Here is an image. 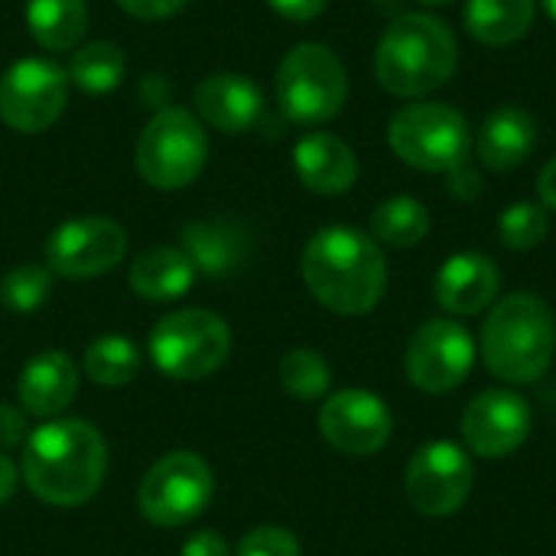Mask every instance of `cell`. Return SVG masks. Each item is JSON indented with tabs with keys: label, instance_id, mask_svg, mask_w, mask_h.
<instances>
[{
	"label": "cell",
	"instance_id": "obj_1",
	"mask_svg": "<svg viewBox=\"0 0 556 556\" xmlns=\"http://www.w3.org/2000/svg\"><path fill=\"white\" fill-rule=\"evenodd\" d=\"M108 446L88 420H49L23 443L29 492L55 508L85 505L104 482Z\"/></svg>",
	"mask_w": 556,
	"mask_h": 556
},
{
	"label": "cell",
	"instance_id": "obj_2",
	"mask_svg": "<svg viewBox=\"0 0 556 556\" xmlns=\"http://www.w3.org/2000/svg\"><path fill=\"white\" fill-rule=\"evenodd\" d=\"M303 280L326 309L365 316L384 296L388 264L371 235L349 225H329L316 231L303 251Z\"/></svg>",
	"mask_w": 556,
	"mask_h": 556
},
{
	"label": "cell",
	"instance_id": "obj_3",
	"mask_svg": "<svg viewBox=\"0 0 556 556\" xmlns=\"http://www.w3.org/2000/svg\"><path fill=\"white\" fill-rule=\"evenodd\" d=\"M459 62L453 29L430 13L397 16L375 52V75L397 98H424L450 81Z\"/></svg>",
	"mask_w": 556,
	"mask_h": 556
},
{
	"label": "cell",
	"instance_id": "obj_4",
	"mask_svg": "<svg viewBox=\"0 0 556 556\" xmlns=\"http://www.w3.org/2000/svg\"><path fill=\"white\" fill-rule=\"evenodd\" d=\"M554 309L538 293H511L489 313L482 329V362L498 381H541L554 365Z\"/></svg>",
	"mask_w": 556,
	"mask_h": 556
},
{
	"label": "cell",
	"instance_id": "obj_5",
	"mask_svg": "<svg viewBox=\"0 0 556 556\" xmlns=\"http://www.w3.org/2000/svg\"><path fill=\"white\" fill-rule=\"evenodd\" d=\"M349 98V75L339 55L319 42L293 46L277 68L280 111L303 127L332 121Z\"/></svg>",
	"mask_w": 556,
	"mask_h": 556
},
{
	"label": "cell",
	"instance_id": "obj_6",
	"mask_svg": "<svg viewBox=\"0 0 556 556\" xmlns=\"http://www.w3.org/2000/svg\"><path fill=\"white\" fill-rule=\"evenodd\" d=\"M231 355V329L218 313L179 309L150 332V358L173 381H202Z\"/></svg>",
	"mask_w": 556,
	"mask_h": 556
},
{
	"label": "cell",
	"instance_id": "obj_7",
	"mask_svg": "<svg viewBox=\"0 0 556 556\" xmlns=\"http://www.w3.org/2000/svg\"><path fill=\"white\" fill-rule=\"evenodd\" d=\"M388 140L404 163L430 173H450L469 163L472 150V130L466 114L437 101L404 104L391 121Z\"/></svg>",
	"mask_w": 556,
	"mask_h": 556
},
{
	"label": "cell",
	"instance_id": "obj_8",
	"mask_svg": "<svg viewBox=\"0 0 556 556\" xmlns=\"http://www.w3.org/2000/svg\"><path fill=\"white\" fill-rule=\"evenodd\" d=\"M208 137L199 117L182 108H163L137 140V169L156 189H182L205 169Z\"/></svg>",
	"mask_w": 556,
	"mask_h": 556
},
{
	"label": "cell",
	"instance_id": "obj_9",
	"mask_svg": "<svg viewBox=\"0 0 556 556\" xmlns=\"http://www.w3.org/2000/svg\"><path fill=\"white\" fill-rule=\"evenodd\" d=\"M212 492H215L212 466L195 453L176 450L147 469L137 502L150 525L182 528L208 508Z\"/></svg>",
	"mask_w": 556,
	"mask_h": 556
},
{
	"label": "cell",
	"instance_id": "obj_10",
	"mask_svg": "<svg viewBox=\"0 0 556 556\" xmlns=\"http://www.w3.org/2000/svg\"><path fill=\"white\" fill-rule=\"evenodd\" d=\"M472 482H476V466L469 453L453 440H433L414 453L407 466L404 492L420 515L446 518L469 502Z\"/></svg>",
	"mask_w": 556,
	"mask_h": 556
},
{
	"label": "cell",
	"instance_id": "obj_11",
	"mask_svg": "<svg viewBox=\"0 0 556 556\" xmlns=\"http://www.w3.org/2000/svg\"><path fill=\"white\" fill-rule=\"evenodd\" d=\"M68 101V72L52 59H20L0 78V121L16 134L52 127Z\"/></svg>",
	"mask_w": 556,
	"mask_h": 556
},
{
	"label": "cell",
	"instance_id": "obj_12",
	"mask_svg": "<svg viewBox=\"0 0 556 556\" xmlns=\"http://www.w3.org/2000/svg\"><path fill=\"white\" fill-rule=\"evenodd\" d=\"M127 254V235L114 218L85 215L59 225L46 241V267L68 280L114 270Z\"/></svg>",
	"mask_w": 556,
	"mask_h": 556
},
{
	"label": "cell",
	"instance_id": "obj_13",
	"mask_svg": "<svg viewBox=\"0 0 556 556\" xmlns=\"http://www.w3.org/2000/svg\"><path fill=\"white\" fill-rule=\"evenodd\" d=\"M476 365V339L456 319L424 323L407 349V378L427 394H446L459 388Z\"/></svg>",
	"mask_w": 556,
	"mask_h": 556
},
{
	"label": "cell",
	"instance_id": "obj_14",
	"mask_svg": "<svg viewBox=\"0 0 556 556\" xmlns=\"http://www.w3.org/2000/svg\"><path fill=\"white\" fill-rule=\"evenodd\" d=\"M319 430L326 443L345 456H375L388 446L394 417L378 394L349 388L326 397L319 410Z\"/></svg>",
	"mask_w": 556,
	"mask_h": 556
},
{
	"label": "cell",
	"instance_id": "obj_15",
	"mask_svg": "<svg viewBox=\"0 0 556 556\" xmlns=\"http://www.w3.org/2000/svg\"><path fill=\"white\" fill-rule=\"evenodd\" d=\"M534 427V410L528 397L508 388L482 391L463 414L466 446L482 459H505L518 453Z\"/></svg>",
	"mask_w": 556,
	"mask_h": 556
},
{
	"label": "cell",
	"instance_id": "obj_16",
	"mask_svg": "<svg viewBox=\"0 0 556 556\" xmlns=\"http://www.w3.org/2000/svg\"><path fill=\"white\" fill-rule=\"evenodd\" d=\"M502 290V274H498V264L485 254H476V251H463V254H453L440 274H437V283H433V293H437V303L453 313V316H472V313H482L485 306L495 303Z\"/></svg>",
	"mask_w": 556,
	"mask_h": 556
},
{
	"label": "cell",
	"instance_id": "obj_17",
	"mask_svg": "<svg viewBox=\"0 0 556 556\" xmlns=\"http://www.w3.org/2000/svg\"><path fill=\"white\" fill-rule=\"evenodd\" d=\"M195 111L199 117L225 134L251 130L264 114V94L261 88L235 72H218L199 81L195 88Z\"/></svg>",
	"mask_w": 556,
	"mask_h": 556
},
{
	"label": "cell",
	"instance_id": "obj_18",
	"mask_svg": "<svg viewBox=\"0 0 556 556\" xmlns=\"http://www.w3.org/2000/svg\"><path fill=\"white\" fill-rule=\"evenodd\" d=\"M75 394H78V368L65 352L46 349L23 365L16 397L26 414L55 420L75 401Z\"/></svg>",
	"mask_w": 556,
	"mask_h": 556
},
{
	"label": "cell",
	"instance_id": "obj_19",
	"mask_svg": "<svg viewBox=\"0 0 556 556\" xmlns=\"http://www.w3.org/2000/svg\"><path fill=\"white\" fill-rule=\"evenodd\" d=\"M251 238L244 225L228 218H199L182 228V254L192 261L195 274L205 277H228L248 257Z\"/></svg>",
	"mask_w": 556,
	"mask_h": 556
},
{
	"label": "cell",
	"instance_id": "obj_20",
	"mask_svg": "<svg viewBox=\"0 0 556 556\" xmlns=\"http://www.w3.org/2000/svg\"><path fill=\"white\" fill-rule=\"evenodd\" d=\"M293 166L303 186L319 195H342L358 179V160L345 140L336 134H306L293 150Z\"/></svg>",
	"mask_w": 556,
	"mask_h": 556
},
{
	"label": "cell",
	"instance_id": "obj_21",
	"mask_svg": "<svg viewBox=\"0 0 556 556\" xmlns=\"http://www.w3.org/2000/svg\"><path fill=\"white\" fill-rule=\"evenodd\" d=\"M538 147V121L525 111V108H498L479 134L476 153L479 160L495 169H515L521 166Z\"/></svg>",
	"mask_w": 556,
	"mask_h": 556
},
{
	"label": "cell",
	"instance_id": "obj_22",
	"mask_svg": "<svg viewBox=\"0 0 556 556\" xmlns=\"http://www.w3.org/2000/svg\"><path fill=\"white\" fill-rule=\"evenodd\" d=\"M195 283V267L182 248H150L130 264V290L150 303H173Z\"/></svg>",
	"mask_w": 556,
	"mask_h": 556
},
{
	"label": "cell",
	"instance_id": "obj_23",
	"mask_svg": "<svg viewBox=\"0 0 556 556\" xmlns=\"http://www.w3.org/2000/svg\"><path fill=\"white\" fill-rule=\"evenodd\" d=\"M26 26L49 52L75 49L88 29L85 0H26Z\"/></svg>",
	"mask_w": 556,
	"mask_h": 556
},
{
	"label": "cell",
	"instance_id": "obj_24",
	"mask_svg": "<svg viewBox=\"0 0 556 556\" xmlns=\"http://www.w3.org/2000/svg\"><path fill=\"white\" fill-rule=\"evenodd\" d=\"M469 33L485 46H508L534 26V0H469Z\"/></svg>",
	"mask_w": 556,
	"mask_h": 556
},
{
	"label": "cell",
	"instance_id": "obj_25",
	"mask_svg": "<svg viewBox=\"0 0 556 556\" xmlns=\"http://www.w3.org/2000/svg\"><path fill=\"white\" fill-rule=\"evenodd\" d=\"M430 231V212L414 195L384 199L371 212V238L388 248H414Z\"/></svg>",
	"mask_w": 556,
	"mask_h": 556
},
{
	"label": "cell",
	"instance_id": "obj_26",
	"mask_svg": "<svg viewBox=\"0 0 556 556\" xmlns=\"http://www.w3.org/2000/svg\"><path fill=\"white\" fill-rule=\"evenodd\" d=\"M85 375L104 388L130 384L140 375V349L124 336H101L85 352Z\"/></svg>",
	"mask_w": 556,
	"mask_h": 556
},
{
	"label": "cell",
	"instance_id": "obj_27",
	"mask_svg": "<svg viewBox=\"0 0 556 556\" xmlns=\"http://www.w3.org/2000/svg\"><path fill=\"white\" fill-rule=\"evenodd\" d=\"M124 75V52L114 42H88L72 55L68 81H75L88 94H104L117 88Z\"/></svg>",
	"mask_w": 556,
	"mask_h": 556
},
{
	"label": "cell",
	"instance_id": "obj_28",
	"mask_svg": "<svg viewBox=\"0 0 556 556\" xmlns=\"http://www.w3.org/2000/svg\"><path fill=\"white\" fill-rule=\"evenodd\" d=\"M280 384L296 401H319L332 388V368L313 349H290L280 358Z\"/></svg>",
	"mask_w": 556,
	"mask_h": 556
},
{
	"label": "cell",
	"instance_id": "obj_29",
	"mask_svg": "<svg viewBox=\"0 0 556 556\" xmlns=\"http://www.w3.org/2000/svg\"><path fill=\"white\" fill-rule=\"evenodd\" d=\"M52 293V270L42 264H20L0 283V303L13 313L39 309Z\"/></svg>",
	"mask_w": 556,
	"mask_h": 556
},
{
	"label": "cell",
	"instance_id": "obj_30",
	"mask_svg": "<svg viewBox=\"0 0 556 556\" xmlns=\"http://www.w3.org/2000/svg\"><path fill=\"white\" fill-rule=\"evenodd\" d=\"M547 231H551V218H547V208L538 202H515L498 218V238L511 251L538 248L547 238Z\"/></svg>",
	"mask_w": 556,
	"mask_h": 556
},
{
	"label": "cell",
	"instance_id": "obj_31",
	"mask_svg": "<svg viewBox=\"0 0 556 556\" xmlns=\"http://www.w3.org/2000/svg\"><path fill=\"white\" fill-rule=\"evenodd\" d=\"M235 556H300V541L287 528L264 525L241 538Z\"/></svg>",
	"mask_w": 556,
	"mask_h": 556
},
{
	"label": "cell",
	"instance_id": "obj_32",
	"mask_svg": "<svg viewBox=\"0 0 556 556\" xmlns=\"http://www.w3.org/2000/svg\"><path fill=\"white\" fill-rule=\"evenodd\" d=\"M26 410L0 404V450H16L26 443Z\"/></svg>",
	"mask_w": 556,
	"mask_h": 556
},
{
	"label": "cell",
	"instance_id": "obj_33",
	"mask_svg": "<svg viewBox=\"0 0 556 556\" xmlns=\"http://www.w3.org/2000/svg\"><path fill=\"white\" fill-rule=\"evenodd\" d=\"M117 3L137 20H166L179 13L189 0H117Z\"/></svg>",
	"mask_w": 556,
	"mask_h": 556
},
{
	"label": "cell",
	"instance_id": "obj_34",
	"mask_svg": "<svg viewBox=\"0 0 556 556\" xmlns=\"http://www.w3.org/2000/svg\"><path fill=\"white\" fill-rule=\"evenodd\" d=\"M182 556H235L228 541L215 531H199L182 544Z\"/></svg>",
	"mask_w": 556,
	"mask_h": 556
},
{
	"label": "cell",
	"instance_id": "obj_35",
	"mask_svg": "<svg viewBox=\"0 0 556 556\" xmlns=\"http://www.w3.org/2000/svg\"><path fill=\"white\" fill-rule=\"evenodd\" d=\"M446 176H450V192H453L456 199H463V202H472V199L482 192V179H479L476 166H469V163L450 169Z\"/></svg>",
	"mask_w": 556,
	"mask_h": 556
},
{
	"label": "cell",
	"instance_id": "obj_36",
	"mask_svg": "<svg viewBox=\"0 0 556 556\" xmlns=\"http://www.w3.org/2000/svg\"><path fill=\"white\" fill-rule=\"evenodd\" d=\"M280 16H287V20H293V23H306V20H313V16H319L323 10H326V3L329 0H267Z\"/></svg>",
	"mask_w": 556,
	"mask_h": 556
},
{
	"label": "cell",
	"instance_id": "obj_37",
	"mask_svg": "<svg viewBox=\"0 0 556 556\" xmlns=\"http://www.w3.org/2000/svg\"><path fill=\"white\" fill-rule=\"evenodd\" d=\"M16 482H20V476H16V466L10 463V456H7V453H0V505H7V502L13 498V492H16Z\"/></svg>",
	"mask_w": 556,
	"mask_h": 556
},
{
	"label": "cell",
	"instance_id": "obj_38",
	"mask_svg": "<svg viewBox=\"0 0 556 556\" xmlns=\"http://www.w3.org/2000/svg\"><path fill=\"white\" fill-rule=\"evenodd\" d=\"M538 192H541L544 208H554L556 212V156L547 163V166H544L541 182H538Z\"/></svg>",
	"mask_w": 556,
	"mask_h": 556
},
{
	"label": "cell",
	"instance_id": "obj_39",
	"mask_svg": "<svg viewBox=\"0 0 556 556\" xmlns=\"http://www.w3.org/2000/svg\"><path fill=\"white\" fill-rule=\"evenodd\" d=\"M544 7H547V13H551V20H556V0H541Z\"/></svg>",
	"mask_w": 556,
	"mask_h": 556
},
{
	"label": "cell",
	"instance_id": "obj_40",
	"mask_svg": "<svg viewBox=\"0 0 556 556\" xmlns=\"http://www.w3.org/2000/svg\"><path fill=\"white\" fill-rule=\"evenodd\" d=\"M424 3H433V7H443V3H453V0H424Z\"/></svg>",
	"mask_w": 556,
	"mask_h": 556
}]
</instances>
